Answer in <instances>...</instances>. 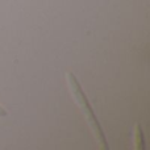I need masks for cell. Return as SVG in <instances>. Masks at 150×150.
<instances>
[{
    "instance_id": "6da1fadb",
    "label": "cell",
    "mask_w": 150,
    "mask_h": 150,
    "mask_svg": "<svg viewBox=\"0 0 150 150\" xmlns=\"http://www.w3.org/2000/svg\"><path fill=\"white\" fill-rule=\"evenodd\" d=\"M66 76H67V82H69V84H70L71 92H73L76 103L79 104L80 108H82L83 113H84L86 119H87V122L90 124L91 129H92L93 134H95L96 140H98V144L100 145L101 149L107 150L108 149V145H107V141H105V136H104L103 129H101L100 124H99L98 119H96L95 113H93L92 108H91V105H90V103H88L87 98H86L84 92H83L82 87H80L79 82L76 80V78H75V75L73 73H67Z\"/></svg>"
},
{
    "instance_id": "7a4b0ae2",
    "label": "cell",
    "mask_w": 150,
    "mask_h": 150,
    "mask_svg": "<svg viewBox=\"0 0 150 150\" xmlns=\"http://www.w3.org/2000/svg\"><path fill=\"white\" fill-rule=\"evenodd\" d=\"M145 141H144V134L142 130H141V127L137 125L136 127V148L137 149H145Z\"/></svg>"
}]
</instances>
